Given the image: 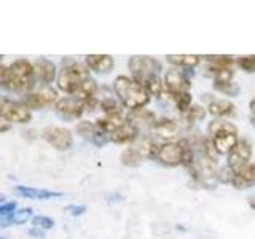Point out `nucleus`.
I'll return each mask as SVG.
<instances>
[{"mask_svg":"<svg viewBox=\"0 0 255 239\" xmlns=\"http://www.w3.org/2000/svg\"><path fill=\"white\" fill-rule=\"evenodd\" d=\"M159 163L169 167L180 166L183 163V148L180 142H166L159 145L156 158Z\"/></svg>","mask_w":255,"mask_h":239,"instance_id":"nucleus-11","label":"nucleus"},{"mask_svg":"<svg viewBox=\"0 0 255 239\" xmlns=\"http://www.w3.org/2000/svg\"><path fill=\"white\" fill-rule=\"evenodd\" d=\"M207 112L214 117H230L235 114V104L225 99H212L207 106Z\"/></svg>","mask_w":255,"mask_h":239,"instance_id":"nucleus-23","label":"nucleus"},{"mask_svg":"<svg viewBox=\"0 0 255 239\" xmlns=\"http://www.w3.org/2000/svg\"><path fill=\"white\" fill-rule=\"evenodd\" d=\"M137 134H139V131L135 129L128 120H125L122 124L117 126L114 131L107 134V137H109V140L115 142V143H131L137 139Z\"/></svg>","mask_w":255,"mask_h":239,"instance_id":"nucleus-17","label":"nucleus"},{"mask_svg":"<svg viewBox=\"0 0 255 239\" xmlns=\"http://www.w3.org/2000/svg\"><path fill=\"white\" fill-rule=\"evenodd\" d=\"M128 66H129L132 78L142 86H145L150 78L159 77V72L163 70L161 62L150 56H132Z\"/></svg>","mask_w":255,"mask_h":239,"instance_id":"nucleus-5","label":"nucleus"},{"mask_svg":"<svg viewBox=\"0 0 255 239\" xmlns=\"http://www.w3.org/2000/svg\"><path fill=\"white\" fill-rule=\"evenodd\" d=\"M42 137L59 151H67L74 145V137L67 127L61 126H46L42 129Z\"/></svg>","mask_w":255,"mask_h":239,"instance_id":"nucleus-7","label":"nucleus"},{"mask_svg":"<svg viewBox=\"0 0 255 239\" xmlns=\"http://www.w3.org/2000/svg\"><path fill=\"white\" fill-rule=\"evenodd\" d=\"M0 61H2V56H0Z\"/></svg>","mask_w":255,"mask_h":239,"instance_id":"nucleus-43","label":"nucleus"},{"mask_svg":"<svg viewBox=\"0 0 255 239\" xmlns=\"http://www.w3.org/2000/svg\"><path fill=\"white\" fill-rule=\"evenodd\" d=\"M249 107H251V112H252V115H255V99H252V101H251Z\"/></svg>","mask_w":255,"mask_h":239,"instance_id":"nucleus-39","label":"nucleus"},{"mask_svg":"<svg viewBox=\"0 0 255 239\" xmlns=\"http://www.w3.org/2000/svg\"><path fill=\"white\" fill-rule=\"evenodd\" d=\"M164 85H166V90L171 93V96L185 94L191 88L190 78L185 75V72H182L179 69H169L166 72Z\"/></svg>","mask_w":255,"mask_h":239,"instance_id":"nucleus-12","label":"nucleus"},{"mask_svg":"<svg viewBox=\"0 0 255 239\" xmlns=\"http://www.w3.org/2000/svg\"><path fill=\"white\" fill-rule=\"evenodd\" d=\"M37 82V74L34 64L27 59H16L6 67L3 88L8 91H26L34 90Z\"/></svg>","mask_w":255,"mask_h":239,"instance_id":"nucleus-1","label":"nucleus"},{"mask_svg":"<svg viewBox=\"0 0 255 239\" xmlns=\"http://www.w3.org/2000/svg\"><path fill=\"white\" fill-rule=\"evenodd\" d=\"M75 131L82 135V137L93 142L94 145H98V147H102L104 143L109 140L107 134L104 132L98 124L91 121H80L75 127Z\"/></svg>","mask_w":255,"mask_h":239,"instance_id":"nucleus-14","label":"nucleus"},{"mask_svg":"<svg viewBox=\"0 0 255 239\" xmlns=\"http://www.w3.org/2000/svg\"><path fill=\"white\" fill-rule=\"evenodd\" d=\"M214 88L217 91L227 94V96H238L239 94V86L233 82L230 83H220V85H214Z\"/></svg>","mask_w":255,"mask_h":239,"instance_id":"nucleus-33","label":"nucleus"},{"mask_svg":"<svg viewBox=\"0 0 255 239\" xmlns=\"http://www.w3.org/2000/svg\"><path fill=\"white\" fill-rule=\"evenodd\" d=\"M70 215H74V217H77V215H82V214H85V211H86V206H69L67 209H66Z\"/></svg>","mask_w":255,"mask_h":239,"instance_id":"nucleus-35","label":"nucleus"},{"mask_svg":"<svg viewBox=\"0 0 255 239\" xmlns=\"http://www.w3.org/2000/svg\"><path fill=\"white\" fill-rule=\"evenodd\" d=\"M32 214H34V211H32L30 207H22V209L14 211L11 215H8V217L0 219V228H6L10 225H22V223H26L29 219H32Z\"/></svg>","mask_w":255,"mask_h":239,"instance_id":"nucleus-22","label":"nucleus"},{"mask_svg":"<svg viewBox=\"0 0 255 239\" xmlns=\"http://www.w3.org/2000/svg\"><path fill=\"white\" fill-rule=\"evenodd\" d=\"M236 62L244 72H247V74H254V72H255V54L239 56Z\"/></svg>","mask_w":255,"mask_h":239,"instance_id":"nucleus-31","label":"nucleus"},{"mask_svg":"<svg viewBox=\"0 0 255 239\" xmlns=\"http://www.w3.org/2000/svg\"><path fill=\"white\" fill-rule=\"evenodd\" d=\"M32 223H34L35 228H40V230H51L54 227V220L46 217V215H35V217L32 219Z\"/></svg>","mask_w":255,"mask_h":239,"instance_id":"nucleus-32","label":"nucleus"},{"mask_svg":"<svg viewBox=\"0 0 255 239\" xmlns=\"http://www.w3.org/2000/svg\"><path fill=\"white\" fill-rule=\"evenodd\" d=\"M14 191L22 198L27 199H53V198H61L62 193L59 191H51V190H43V188H34V187H24L18 185Z\"/></svg>","mask_w":255,"mask_h":239,"instance_id":"nucleus-19","label":"nucleus"},{"mask_svg":"<svg viewBox=\"0 0 255 239\" xmlns=\"http://www.w3.org/2000/svg\"><path fill=\"white\" fill-rule=\"evenodd\" d=\"M85 62L88 69L96 74H110L115 67V61L110 54H88Z\"/></svg>","mask_w":255,"mask_h":239,"instance_id":"nucleus-16","label":"nucleus"},{"mask_svg":"<svg viewBox=\"0 0 255 239\" xmlns=\"http://www.w3.org/2000/svg\"><path fill=\"white\" fill-rule=\"evenodd\" d=\"M90 77V70L75 61H64L62 69L58 74V88L61 91L74 96Z\"/></svg>","mask_w":255,"mask_h":239,"instance_id":"nucleus-4","label":"nucleus"},{"mask_svg":"<svg viewBox=\"0 0 255 239\" xmlns=\"http://www.w3.org/2000/svg\"><path fill=\"white\" fill-rule=\"evenodd\" d=\"M114 90L118 96L120 102L131 112L140 110L150 102V94L140 83L135 82L134 78L126 75H120L114 82Z\"/></svg>","mask_w":255,"mask_h":239,"instance_id":"nucleus-2","label":"nucleus"},{"mask_svg":"<svg viewBox=\"0 0 255 239\" xmlns=\"http://www.w3.org/2000/svg\"><path fill=\"white\" fill-rule=\"evenodd\" d=\"M5 74H6V67L0 66V86H2L3 82H5Z\"/></svg>","mask_w":255,"mask_h":239,"instance_id":"nucleus-38","label":"nucleus"},{"mask_svg":"<svg viewBox=\"0 0 255 239\" xmlns=\"http://www.w3.org/2000/svg\"><path fill=\"white\" fill-rule=\"evenodd\" d=\"M0 117L6 120L8 123L24 124L32 120V112L22 102L0 98Z\"/></svg>","mask_w":255,"mask_h":239,"instance_id":"nucleus-6","label":"nucleus"},{"mask_svg":"<svg viewBox=\"0 0 255 239\" xmlns=\"http://www.w3.org/2000/svg\"><path fill=\"white\" fill-rule=\"evenodd\" d=\"M251 121H252V124H254V127H255V115L251 117Z\"/></svg>","mask_w":255,"mask_h":239,"instance_id":"nucleus-42","label":"nucleus"},{"mask_svg":"<svg viewBox=\"0 0 255 239\" xmlns=\"http://www.w3.org/2000/svg\"><path fill=\"white\" fill-rule=\"evenodd\" d=\"M182 117L185 118V121H188V123H198L206 118V109L195 104V106H191L185 114H182Z\"/></svg>","mask_w":255,"mask_h":239,"instance_id":"nucleus-27","label":"nucleus"},{"mask_svg":"<svg viewBox=\"0 0 255 239\" xmlns=\"http://www.w3.org/2000/svg\"><path fill=\"white\" fill-rule=\"evenodd\" d=\"M209 140L217 155H228L230 150L236 145L238 139V127L227 121V120H214L209 123Z\"/></svg>","mask_w":255,"mask_h":239,"instance_id":"nucleus-3","label":"nucleus"},{"mask_svg":"<svg viewBox=\"0 0 255 239\" xmlns=\"http://www.w3.org/2000/svg\"><path fill=\"white\" fill-rule=\"evenodd\" d=\"M134 147L139 150V153L143 156V159L148 158V159H153L156 158L158 155V145H156V142L151 139V137H143L140 139L137 143H134Z\"/></svg>","mask_w":255,"mask_h":239,"instance_id":"nucleus-24","label":"nucleus"},{"mask_svg":"<svg viewBox=\"0 0 255 239\" xmlns=\"http://www.w3.org/2000/svg\"><path fill=\"white\" fill-rule=\"evenodd\" d=\"M159 137L163 139H172L179 134V124L169 118H159L156 120V123L151 127Z\"/></svg>","mask_w":255,"mask_h":239,"instance_id":"nucleus-20","label":"nucleus"},{"mask_svg":"<svg viewBox=\"0 0 255 239\" xmlns=\"http://www.w3.org/2000/svg\"><path fill=\"white\" fill-rule=\"evenodd\" d=\"M203 56L196 54H167L166 59L169 64L175 67H183V69H195L199 62H201Z\"/></svg>","mask_w":255,"mask_h":239,"instance_id":"nucleus-21","label":"nucleus"},{"mask_svg":"<svg viewBox=\"0 0 255 239\" xmlns=\"http://www.w3.org/2000/svg\"><path fill=\"white\" fill-rule=\"evenodd\" d=\"M147 90L148 94L151 96H161L163 93V88H164V83L161 82V78L159 77H153V78H150L148 82L145 83V86H143Z\"/></svg>","mask_w":255,"mask_h":239,"instance_id":"nucleus-29","label":"nucleus"},{"mask_svg":"<svg viewBox=\"0 0 255 239\" xmlns=\"http://www.w3.org/2000/svg\"><path fill=\"white\" fill-rule=\"evenodd\" d=\"M128 121H129L135 129L140 131V129H148V127H153V124L156 123V115L153 112L145 110V109H140V110H134L128 115Z\"/></svg>","mask_w":255,"mask_h":239,"instance_id":"nucleus-18","label":"nucleus"},{"mask_svg":"<svg viewBox=\"0 0 255 239\" xmlns=\"http://www.w3.org/2000/svg\"><path fill=\"white\" fill-rule=\"evenodd\" d=\"M54 110L62 120H78L85 114L86 106L82 99L75 98V96H67L62 98L54 104Z\"/></svg>","mask_w":255,"mask_h":239,"instance_id":"nucleus-8","label":"nucleus"},{"mask_svg":"<svg viewBox=\"0 0 255 239\" xmlns=\"http://www.w3.org/2000/svg\"><path fill=\"white\" fill-rule=\"evenodd\" d=\"M8 129H10V123H8L6 120H3L2 117H0V134L6 132Z\"/></svg>","mask_w":255,"mask_h":239,"instance_id":"nucleus-36","label":"nucleus"},{"mask_svg":"<svg viewBox=\"0 0 255 239\" xmlns=\"http://www.w3.org/2000/svg\"><path fill=\"white\" fill-rule=\"evenodd\" d=\"M172 99H174L175 107H177V110L180 112V114H185V112L191 107V96H190V93L172 96Z\"/></svg>","mask_w":255,"mask_h":239,"instance_id":"nucleus-30","label":"nucleus"},{"mask_svg":"<svg viewBox=\"0 0 255 239\" xmlns=\"http://www.w3.org/2000/svg\"><path fill=\"white\" fill-rule=\"evenodd\" d=\"M34 67H35V74L37 78L42 82L45 86L54 82V78H58V69H56V64L46 58H37L34 61Z\"/></svg>","mask_w":255,"mask_h":239,"instance_id":"nucleus-15","label":"nucleus"},{"mask_svg":"<svg viewBox=\"0 0 255 239\" xmlns=\"http://www.w3.org/2000/svg\"><path fill=\"white\" fill-rule=\"evenodd\" d=\"M249 204H251L252 209L255 211V198H251V199H249Z\"/></svg>","mask_w":255,"mask_h":239,"instance_id":"nucleus-40","label":"nucleus"},{"mask_svg":"<svg viewBox=\"0 0 255 239\" xmlns=\"http://www.w3.org/2000/svg\"><path fill=\"white\" fill-rule=\"evenodd\" d=\"M3 203H5V196L0 195V204H3Z\"/></svg>","mask_w":255,"mask_h":239,"instance_id":"nucleus-41","label":"nucleus"},{"mask_svg":"<svg viewBox=\"0 0 255 239\" xmlns=\"http://www.w3.org/2000/svg\"><path fill=\"white\" fill-rule=\"evenodd\" d=\"M228 183H231V185L238 190L251 188L252 185H255V164L249 163L246 167H243V169H239V171L230 169Z\"/></svg>","mask_w":255,"mask_h":239,"instance_id":"nucleus-13","label":"nucleus"},{"mask_svg":"<svg viewBox=\"0 0 255 239\" xmlns=\"http://www.w3.org/2000/svg\"><path fill=\"white\" fill-rule=\"evenodd\" d=\"M101 109L106 117H123V110L114 98H106L101 102Z\"/></svg>","mask_w":255,"mask_h":239,"instance_id":"nucleus-26","label":"nucleus"},{"mask_svg":"<svg viewBox=\"0 0 255 239\" xmlns=\"http://www.w3.org/2000/svg\"><path fill=\"white\" fill-rule=\"evenodd\" d=\"M252 156V145L249 140L239 139L236 142V145L230 150L228 153V167L231 171H239L246 167L251 161Z\"/></svg>","mask_w":255,"mask_h":239,"instance_id":"nucleus-9","label":"nucleus"},{"mask_svg":"<svg viewBox=\"0 0 255 239\" xmlns=\"http://www.w3.org/2000/svg\"><path fill=\"white\" fill-rule=\"evenodd\" d=\"M56 102H58V94H56L53 88H48V86L42 88V90H38V91L26 93L24 101H22V104L29 110L30 109H45Z\"/></svg>","mask_w":255,"mask_h":239,"instance_id":"nucleus-10","label":"nucleus"},{"mask_svg":"<svg viewBox=\"0 0 255 239\" xmlns=\"http://www.w3.org/2000/svg\"><path fill=\"white\" fill-rule=\"evenodd\" d=\"M120 159H122V164H125L128 167H137L143 161V156L139 153V150L132 145V147L126 148L123 151L122 156H120Z\"/></svg>","mask_w":255,"mask_h":239,"instance_id":"nucleus-25","label":"nucleus"},{"mask_svg":"<svg viewBox=\"0 0 255 239\" xmlns=\"http://www.w3.org/2000/svg\"><path fill=\"white\" fill-rule=\"evenodd\" d=\"M29 235H30V236H34V238H42V236H43V231L40 230V228H35V227H34V228H30V230H29Z\"/></svg>","mask_w":255,"mask_h":239,"instance_id":"nucleus-37","label":"nucleus"},{"mask_svg":"<svg viewBox=\"0 0 255 239\" xmlns=\"http://www.w3.org/2000/svg\"><path fill=\"white\" fill-rule=\"evenodd\" d=\"M0 239H6V238H0Z\"/></svg>","mask_w":255,"mask_h":239,"instance_id":"nucleus-44","label":"nucleus"},{"mask_svg":"<svg viewBox=\"0 0 255 239\" xmlns=\"http://www.w3.org/2000/svg\"><path fill=\"white\" fill-rule=\"evenodd\" d=\"M16 206L18 204H16L14 201L0 204V217H8V215H11L16 211Z\"/></svg>","mask_w":255,"mask_h":239,"instance_id":"nucleus-34","label":"nucleus"},{"mask_svg":"<svg viewBox=\"0 0 255 239\" xmlns=\"http://www.w3.org/2000/svg\"><path fill=\"white\" fill-rule=\"evenodd\" d=\"M206 58V62L207 64H211V66H217V67H233V64H235V59L231 58V56H225V54H222V56H204Z\"/></svg>","mask_w":255,"mask_h":239,"instance_id":"nucleus-28","label":"nucleus"}]
</instances>
